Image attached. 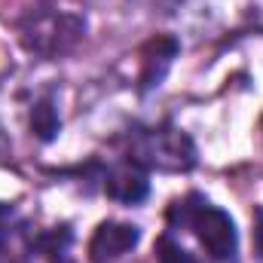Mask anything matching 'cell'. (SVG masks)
I'll use <instances>...</instances> for the list:
<instances>
[{
  "label": "cell",
  "mask_w": 263,
  "mask_h": 263,
  "mask_svg": "<svg viewBox=\"0 0 263 263\" xmlns=\"http://www.w3.org/2000/svg\"><path fill=\"white\" fill-rule=\"evenodd\" d=\"M168 223L172 227H187L193 236L199 239V245L205 248V254L217 263L236 260V251H239V233H236V223L233 217L211 205L205 196L190 193L187 199L175 202L168 208Z\"/></svg>",
  "instance_id": "obj_1"
},
{
  "label": "cell",
  "mask_w": 263,
  "mask_h": 263,
  "mask_svg": "<svg viewBox=\"0 0 263 263\" xmlns=\"http://www.w3.org/2000/svg\"><path fill=\"white\" fill-rule=\"evenodd\" d=\"M126 159L156 172H190L196 165V144L175 126H138L129 132Z\"/></svg>",
  "instance_id": "obj_2"
},
{
  "label": "cell",
  "mask_w": 263,
  "mask_h": 263,
  "mask_svg": "<svg viewBox=\"0 0 263 263\" xmlns=\"http://www.w3.org/2000/svg\"><path fill=\"white\" fill-rule=\"evenodd\" d=\"M178 22L199 37H223L263 28V0H181Z\"/></svg>",
  "instance_id": "obj_3"
},
{
  "label": "cell",
  "mask_w": 263,
  "mask_h": 263,
  "mask_svg": "<svg viewBox=\"0 0 263 263\" xmlns=\"http://www.w3.org/2000/svg\"><path fill=\"white\" fill-rule=\"evenodd\" d=\"M86 31V22L70 15V12H43V15H31L22 25V43L46 59H55L67 52Z\"/></svg>",
  "instance_id": "obj_4"
},
{
  "label": "cell",
  "mask_w": 263,
  "mask_h": 263,
  "mask_svg": "<svg viewBox=\"0 0 263 263\" xmlns=\"http://www.w3.org/2000/svg\"><path fill=\"white\" fill-rule=\"evenodd\" d=\"M141 239V230L135 223H123V220H104L98 223V230L89 239V260L92 263H114L135 251Z\"/></svg>",
  "instance_id": "obj_5"
},
{
  "label": "cell",
  "mask_w": 263,
  "mask_h": 263,
  "mask_svg": "<svg viewBox=\"0 0 263 263\" xmlns=\"http://www.w3.org/2000/svg\"><path fill=\"white\" fill-rule=\"evenodd\" d=\"M101 187L104 193L117 202H126V205H138L144 202L150 193V181H147V172L135 162H120V165H110L107 172H101Z\"/></svg>",
  "instance_id": "obj_6"
},
{
  "label": "cell",
  "mask_w": 263,
  "mask_h": 263,
  "mask_svg": "<svg viewBox=\"0 0 263 263\" xmlns=\"http://www.w3.org/2000/svg\"><path fill=\"white\" fill-rule=\"evenodd\" d=\"M178 49H181V43L172 34H159L141 49V73H138V89L141 92H150L165 80Z\"/></svg>",
  "instance_id": "obj_7"
},
{
  "label": "cell",
  "mask_w": 263,
  "mask_h": 263,
  "mask_svg": "<svg viewBox=\"0 0 263 263\" xmlns=\"http://www.w3.org/2000/svg\"><path fill=\"white\" fill-rule=\"evenodd\" d=\"M28 254H34V236H25L12 208L0 205V263H25Z\"/></svg>",
  "instance_id": "obj_8"
},
{
  "label": "cell",
  "mask_w": 263,
  "mask_h": 263,
  "mask_svg": "<svg viewBox=\"0 0 263 263\" xmlns=\"http://www.w3.org/2000/svg\"><path fill=\"white\" fill-rule=\"evenodd\" d=\"M70 245H73V233L67 227H52L46 233H34V251L43 254L49 263H73Z\"/></svg>",
  "instance_id": "obj_9"
},
{
  "label": "cell",
  "mask_w": 263,
  "mask_h": 263,
  "mask_svg": "<svg viewBox=\"0 0 263 263\" xmlns=\"http://www.w3.org/2000/svg\"><path fill=\"white\" fill-rule=\"evenodd\" d=\"M62 129V120H59V110L49 98H40L34 107H31V132L40 138V141H55V135Z\"/></svg>",
  "instance_id": "obj_10"
},
{
  "label": "cell",
  "mask_w": 263,
  "mask_h": 263,
  "mask_svg": "<svg viewBox=\"0 0 263 263\" xmlns=\"http://www.w3.org/2000/svg\"><path fill=\"white\" fill-rule=\"evenodd\" d=\"M156 260L159 263H196V257L190 251L181 248V242H175L168 233L156 239Z\"/></svg>",
  "instance_id": "obj_11"
},
{
  "label": "cell",
  "mask_w": 263,
  "mask_h": 263,
  "mask_svg": "<svg viewBox=\"0 0 263 263\" xmlns=\"http://www.w3.org/2000/svg\"><path fill=\"white\" fill-rule=\"evenodd\" d=\"M254 239H257V251L263 254V208H257V227H254Z\"/></svg>",
  "instance_id": "obj_12"
},
{
  "label": "cell",
  "mask_w": 263,
  "mask_h": 263,
  "mask_svg": "<svg viewBox=\"0 0 263 263\" xmlns=\"http://www.w3.org/2000/svg\"><path fill=\"white\" fill-rule=\"evenodd\" d=\"M260 129H263V120H260Z\"/></svg>",
  "instance_id": "obj_13"
}]
</instances>
